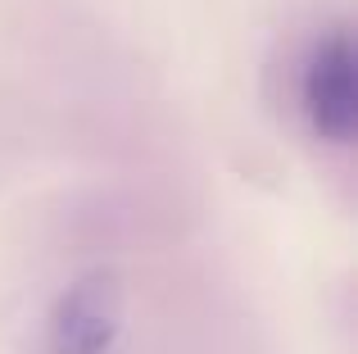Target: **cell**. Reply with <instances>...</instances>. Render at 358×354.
<instances>
[{
    "label": "cell",
    "mask_w": 358,
    "mask_h": 354,
    "mask_svg": "<svg viewBox=\"0 0 358 354\" xmlns=\"http://www.w3.org/2000/svg\"><path fill=\"white\" fill-rule=\"evenodd\" d=\"M299 109L327 146H350L358 136V59L350 23H331L313 41L299 73Z\"/></svg>",
    "instance_id": "obj_1"
},
{
    "label": "cell",
    "mask_w": 358,
    "mask_h": 354,
    "mask_svg": "<svg viewBox=\"0 0 358 354\" xmlns=\"http://www.w3.org/2000/svg\"><path fill=\"white\" fill-rule=\"evenodd\" d=\"M122 327V277L91 268L55 300L45 318V354H105Z\"/></svg>",
    "instance_id": "obj_2"
}]
</instances>
